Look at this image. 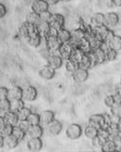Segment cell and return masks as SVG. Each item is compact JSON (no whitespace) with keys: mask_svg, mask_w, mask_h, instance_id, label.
I'll return each mask as SVG.
<instances>
[{"mask_svg":"<svg viewBox=\"0 0 121 152\" xmlns=\"http://www.w3.org/2000/svg\"><path fill=\"white\" fill-rule=\"evenodd\" d=\"M46 48L48 49L50 52V54L53 53H58V50L60 46V41L58 39L56 36L49 35L46 37Z\"/></svg>","mask_w":121,"mask_h":152,"instance_id":"6da1fadb","label":"cell"},{"mask_svg":"<svg viewBox=\"0 0 121 152\" xmlns=\"http://www.w3.org/2000/svg\"><path fill=\"white\" fill-rule=\"evenodd\" d=\"M66 136L71 140H76L82 135V128L77 123L70 124L65 131Z\"/></svg>","mask_w":121,"mask_h":152,"instance_id":"7a4b0ae2","label":"cell"},{"mask_svg":"<svg viewBox=\"0 0 121 152\" xmlns=\"http://www.w3.org/2000/svg\"><path fill=\"white\" fill-rule=\"evenodd\" d=\"M49 23L50 25L51 29H54L56 31H59L60 29H62L64 27L65 24V19L62 14H59V13H56V14H52L51 18L49 21Z\"/></svg>","mask_w":121,"mask_h":152,"instance_id":"3957f363","label":"cell"},{"mask_svg":"<svg viewBox=\"0 0 121 152\" xmlns=\"http://www.w3.org/2000/svg\"><path fill=\"white\" fill-rule=\"evenodd\" d=\"M36 25L29 23L27 22L23 23L19 28V34L23 38H26L27 37H29L30 35L34 34V33H36Z\"/></svg>","mask_w":121,"mask_h":152,"instance_id":"277c9868","label":"cell"},{"mask_svg":"<svg viewBox=\"0 0 121 152\" xmlns=\"http://www.w3.org/2000/svg\"><path fill=\"white\" fill-rule=\"evenodd\" d=\"M84 37H86L85 32L81 28H77V29L73 30L71 32V37H70L69 43L73 46L74 48H75V47H77V44L81 41Z\"/></svg>","mask_w":121,"mask_h":152,"instance_id":"5b68a950","label":"cell"},{"mask_svg":"<svg viewBox=\"0 0 121 152\" xmlns=\"http://www.w3.org/2000/svg\"><path fill=\"white\" fill-rule=\"evenodd\" d=\"M47 130H48L49 134L52 135V136H56L58 134H60V133L63 130V125L59 121L57 120H53L51 121L50 123H48L46 125Z\"/></svg>","mask_w":121,"mask_h":152,"instance_id":"8992f818","label":"cell"},{"mask_svg":"<svg viewBox=\"0 0 121 152\" xmlns=\"http://www.w3.org/2000/svg\"><path fill=\"white\" fill-rule=\"evenodd\" d=\"M93 64H101L105 62V55H104V50L101 48H98L96 50H92L90 53H89Z\"/></svg>","mask_w":121,"mask_h":152,"instance_id":"52a82bcc","label":"cell"},{"mask_svg":"<svg viewBox=\"0 0 121 152\" xmlns=\"http://www.w3.org/2000/svg\"><path fill=\"white\" fill-rule=\"evenodd\" d=\"M47 62H48V65L50 67L56 70L62 67L63 60L62 59V57L59 55V53H53L47 58Z\"/></svg>","mask_w":121,"mask_h":152,"instance_id":"ba28073f","label":"cell"},{"mask_svg":"<svg viewBox=\"0 0 121 152\" xmlns=\"http://www.w3.org/2000/svg\"><path fill=\"white\" fill-rule=\"evenodd\" d=\"M74 47L69 43V42H66V43H62L60 46V48L58 50V53L59 55L62 57L63 60H68L71 56L72 53V50H73Z\"/></svg>","mask_w":121,"mask_h":152,"instance_id":"9c48e42d","label":"cell"},{"mask_svg":"<svg viewBox=\"0 0 121 152\" xmlns=\"http://www.w3.org/2000/svg\"><path fill=\"white\" fill-rule=\"evenodd\" d=\"M89 124L91 126L95 127L96 129L101 128H105V123H104V116L101 114H94L90 117Z\"/></svg>","mask_w":121,"mask_h":152,"instance_id":"30bf717a","label":"cell"},{"mask_svg":"<svg viewBox=\"0 0 121 152\" xmlns=\"http://www.w3.org/2000/svg\"><path fill=\"white\" fill-rule=\"evenodd\" d=\"M119 23V16L116 12H108L104 14V25L108 28L115 27Z\"/></svg>","mask_w":121,"mask_h":152,"instance_id":"8fae6325","label":"cell"},{"mask_svg":"<svg viewBox=\"0 0 121 152\" xmlns=\"http://www.w3.org/2000/svg\"><path fill=\"white\" fill-rule=\"evenodd\" d=\"M73 78L75 82L80 84L85 82L87 79L89 78V70L82 69V68H77L75 72L73 73Z\"/></svg>","mask_w":121,"mask_h":152,"instance_id":"7c38bea8","label":"cell"},{"mask_svg":"<svg viewBox=\"0 0 121 152\" xmlns=\"http://www.w3.org/2000/svg\"><path fill=\"white\" fill-rule=\"evenodd\" d=\"M37 97V91L33 86H28L23 91V99L27 102L35 101Z\"/></svg>","mask_w":121,"mask_h":152,"instance_id":"4fadbf2b","label":"cell"},{"mask_svg":"<svg viewBox=\"0 0 121 152\" xmlns=\"http://www.w3.org/2000/svg\"><path fill=\"white\" fill-rule=\"evenodd\" d=\"M44 134V129L41 126V124L31 125L29 127L26 134H28L30 138H41Z\"/></svg>","mask_w":121,"mask_h":152,"instance_id":"5bb4252c","label":"cell"},{"mask_svg":"<svg viewBox=\"0 0 121 152\" xmlns=\"http://www.w3.org/2000/svg\"><path fill=\"white\" fill-rule=\"evenodd\" d=\"M49 5L45 0H35L32 4V11L40 14L41 12L49 10Z\"/></svg>","mask_w":121,"mask_h":152,"instance_id":"9a60e30c","label":"cell"},{"mask_svg":"<svg viewBox=\"0 0 121 152\" xmlns=\"http://www.w3.org/2000/svg\"><path fill=\"white\" fill-rule=\"evenodd\" d=\"M43 148V142L40 138H30L27 142V148L29 151H40Z\"/></svg>","mask_w":121,"mask_h":152,"instance_id":"2e32d148","label":"cell"},{"mask_svg":"<svg viewBox=\"0 0 121 152\" xmlns=\"http://www.w3.org/2000/svg\"><path fill=\"white\" fill-rule=\"evenodd\" d=\"M109 28L105 26L104 24L102 26H99V27H93V34L95 35L97 38H99L101 41L104 42L106 38V36L109 32Z\"/></svg>","mask_w":121,"mask_h":152,"instance_id":"e0dca14e","label":"cell"},{"mask_svg":"<svg viewBox=\"0 0 121 152\" xmlns=\"http://www.w3.org/2000/svg\"><path fill=\"white\" fill-rule=\"evenodd\" d=\"M23 89L19 86H13L11 89H9L8 99L9 101L17 100V99H23Z\"/></svg>","mask_w":121,"mask_h":152,"instance_id":"ac0fdd59","label":"cell"},{"mask_svg":"<svg viewBox=\"0 0 121 152\" xmlns=\"http://www.w3.org/2000/svg\"><path fill=\"white\" fill-rule=\"evenodd\" d=\"M36 32L38 34L41 36L42 37H46L50 34V25L49 23V22H43V21H40L36 25Z\"/></svg>","mask_w":121,"mask_h":152,"instance_id":"d6986e66","label":"cell"},{"mask_svg":"<svg viewBox=\"0 0 121 152\" xmlns=\"http://www.w3.org/2000/svg\"><path fill=\"white\" fill-rule=\"evenodd\" d=\"M104 24V14L101 12L93 13L90 17V25L92 27H99Z\"/></svg>","mask_w":121,"mask_h":152,"instance_id":"ffe728a7","label":"cell"},{"mask_svg":"<svg viewBox=\"0 0 121 152\" xmlns=\"http://www.w3.org/2000/svg\"><path fill=\"white\" fill-rule=\"evenodd\" d=\"M3 118H4V121L6 124H9V125H11V126H16L17 125V122L19 121H18V118H17V115L14 112H11V111H8L6 112V113L3 114Z\"/></svg>","mask_w":121,"mask_h":152,"instance_id":"44dd1931","label":"cell"},{"mask_svg":"<svg viewBox=\"0 0 121 152\" xmlns=\"http://www.w3.org/2000/svg\"><path fill=\"white\" fill-rule=\"evenodd\" d=\"M26 39H27V42H28V44L31 46V47L37 48V47H39L40 45H41L42 37L40 36L37 32H36V33H34V34H32L29 37H26Z\"/></svg>","mask_w":121,"mask_h":152,"instance_id":"7402d4cb","label":"cell"},{"mask_svg":"<svg viewBox=\"0 0 121 152\" xmlns=\"http://www.w3.org/2000/svg\"><path fill=\"white\" fill-rule=\"evenodd\" d=\"M39 76L41 78L46 79V80H50V79L53 78L55 76V70L50 67L49 65H46L41 70L39 71Z\"/></svg>","mask_w":121,"mask_h":152,"instance_id":"603a6c76","label":"cell"},{"mask_svg":"<svg viewBox=\"0 0 121 152\" xmlns=\"http://www.w3.org/2000/svg\"><path fill=\"white\" fill-rule=\"evenodd\" d=\"M40 118V124L47 125L51 121L54 120V113L51 110H45L39 115Z\"/></svg>","mask_w":121,"mask_h":152,"instance_id":"cb8c5ba5","label":"cell"},{"mask_svg":"<svg viewBox=\"0 0 121 152\" xmlns=\"http://www.w3.org/2000/svg\"><path fill=\"white\" fill-rule=\"evenodd\" d=\"M105 45H107V47L114 50H117L118 51L121 48V38L119 36H117V35H114L112 37V38L110 40L107 42Z\"/></svg>","mask_w":121,"mask_h":152,"instance_id":"d4e9b609","label":"cell"},{"mask_svg":"<svg viewBox=\"0 0 121 152\" xmlns=\"http://www.w3.org/2000/svg\"><path fill=\"white\" fill-rule=\"evenodd\" d=\"M56 37H58V39L60 41V43H66L69 42L70 40V37H71V32L69 30H67L65 28H62L60 29L57 32Z\"/></svg>","mask_w":121,"mask_h":152,"instance_id":"484cf974","label":"cell"},{"mask_svg":"<svg viewBox=\"0 0 121 152\" xmlns=\"http://www.w3.org/2000/svg\"><path fill=\"white\" fill-rule=\"evenodd\" d=\"M106 130L108 132L110 138L120 134V122H112L106 127Z\"/></svg>","mask_w":121,"mask_h":152,"instance_id":"4316f807","label":"cell"},{"mask_svg":"<svg viewBox=\"0 0 121 152\" xmlns=\"http://www.w3.org/2000/svg\"><path fill=\"white\" fill-rule=\"evenodd\" d=\"M79 67L82 68V69H86V70H89L90 68H91L93 66V63L92 60L90 56V54H84V56L82 57L81 61L79 62L78 64Z\"/></svg>","mask_w":121,"mask_h":152,"instance_id":"83f0119b","label":"cell"},{"mask_svg":"<svg viewBox=\"0 0 121 152\" xmlns=\"http://www.w3.org/2000/svg\"><path fill=\"white\" fill-rule=\"evenodd\" d=\"M77 48H78L80 50H82L85 54H89V53H90V52L92 51L91 47H90V41L86 37H84L82 40L77 44Z\"/></svg>","mask_w":121,"mask_h":152,"instance_id":"f1b7e54d","label":"cell"},{"mask_svg":"<svg viewBox=\"0 0 121 152\" xmlns=\"http://www.w3.org/2000/svg\"><path fill=\"white\" fill-rule=\"evenodd\" d=\"M101 149L104 152H116L117 151L118 148H117V146L112 139H108L103 144V146L101 147Z\"/></svg>","mask_w":121,"mask_h":152,"instance_id":"f546056e","label":"cell"},{"mask_svg":"<svg viewBox=\"0 0 121 152\" xmlns=\"http://www.w3.org/2000/svg\"><path fill=\"white\" fill-rule=\"evenodd\" d=\"M84 52L82 50H80L78 48L75 47L72 50V53H71V56H70V60H72L73 62H75L77 64H79V62L81 61L82 57L84 56Z\"/></svg>","mask_w":121,"mask_h":152,"instance_id":"4dcf8cb0","label":"cell"},{"mask_svg":"<svg viewBox=\"0 0 121 152\" xmlns=\"http://www.w3.org/2000/svg\"><path fill=\"white\" fill-rule=\"evenodd\" d=\"M24 107V103L23 99H17V100H12L10 101V109L9 111L17 113L19 110H21Z\"/></svg>","mask_w":121,"mask_h":152,"instance_id":"1f68e13d","label":"cell"},{"mask_svg":"<svg viewBox=\"0 0 121 152\" xmlns=\"http://www.w3.org/2000/svg\"><path fill=\"white\" fill-rule=\"evenodd\" d=\"M104 55H105V61H115L117 57V50H114L108 47H106L105 49H104Z\"/></svg>","mask_w":121,"mask_h":152,"instance_id":"d6a6232c","label":"cell"},{"mask_svg":"<svg viewBox=\"0 0 121 152\" xmlns=\"http://www.w3.org/2000/svg\"><path fill=\"white\" fill-rule=\"evenodd\" d=\"M97 134H98V129L91 126V125H90V124L85 128L84 134L87 138H89V139H90V140L95 136H97Z\"/></svg>","mask_w":121,"mask_h":152,"instance_id":"836d02e7","label":"cell"},{"mask_svg":"<svg viewBox=\"0 0 121 152\" xmlns=\"http://www.w3.org/2000/svg\"><path fill=\"white\" fill-rule=\"evenodd\" d=\"M26 22L36 25L40 22L39 14H37V13H36V12H33V11L29 12L28 14L26 15Z\"/></svg>","mask_w":121,"mask_h":152,"instance_id":"e575fe53","label":"cell"},{"mask_svg":"<svg viewBox=\"0 0 121 152\" xmlns=\"http://www.w3.org/2000/svg\"><path fill=\"white\" fill-rule=\"evenodd\" d=\"M13 136H14L16 139L19 141V142H21L24 139V137L26 135V133H24V132L23 130H21L19 127L17 126H14L13 127V130H12V134H11Z\"/></svg>","mask_w":121,"mask_h":152,"instance_id":"d590c367","label":"cell"},{"mask_svg":"<svg viewBox=\"0 0 121 152\" xmlns=\"http://www.w3.org/2000/svg\"><path fill=\"white\" fill-rule=\"evenodd\" d=\"M31 112L32 111L30 110V108L23 107L21 110H19L16 113L17 118H18V121H24V120H26L27 117L30 115Z\"/></svg>","mask_w":121,"mask_h":152,"instance_id":"8d00e7d4","label":"cell"},{"mask_svg":"<svg viewBox=\"0 0 121 152\" xmlns=\"http://www.w3.org/2000/svg\"><path fill=\"white\" fill-rule=\"evenodd\" d=\"M19 141L16 139V138L13 136L12 134L9 135V136H7L5 137V144L8 146L9 148H15L18 145H19Z\"/></svg>","mask_w":121,"mask_h":152,"instance_id":"74e56055","label":"cell"},{"mask_svg":"<svg viewBox=\"0 0 121 152\" xmlns=\"http://www.w3.org/2000/svg\"><path fill=\"white\" fill-rule=\"evenodd\" d=\"M77 68H79L78 64L73 62L72 60H70V59L66 60V62H65V69H66L67 72H69V73L73 74Z\"/></svg>","mask_w":121,"mask_h":152,"instance_id":"f35d334b","label":"cell"},{"mask_svg":"<svg viewBox=\"0 0 121 152\" xmlns=\"http://www.w3.org/2000/svg\"><path fill=\"white\" fill-rule=\"evenodd\" d=\"M10 109V101L8 98L0 100V113H6Z\"/></svg>","mask_w":121,"mask_h":152,"instance_id":"ab89813d","label":"cell"},{"mask_svg":"<svg viewBox=\"0 0 121 152\" xmlns=\"http://www.w3.org/2000/svg\"><path fill=\"white\" fill-rule=\"evenodd\" d=\"M111 115L115 118H120L121 116V104L115 103L112 107H110Z\"/></svg>","mask_w":121,"mask_h":152,"instance_id":"60d3db41","label":"cell"},{"mask_svg":"<svg viewBox=\"0 0 121 152\" xmlns=\"http://www.w3.org/2000/svg\"><path fill=\"white\" fill-rule=\"evenodd\" d=\"M26 121H28V123H29L30 125L40 124V118H39V115L36 114V113H33V112H31L30 115L27 117V118H26Z\"/></svg>","mask_w":121,"mask_h":152,"instance_id":"b9f144b4","label":"cell"},{"mask_svg":"<svg viewBox=\"0 0 121 152\" xmlns=\"http://www.w3.org/2000/svg\"><path fill=\"white\" fill-rule=\"evenodd\" d=\"M12 130H13V126L9 124H5V126L0 130V134L5 138L12 134Z\"/></svg>","mask_w":121,"mask_h":152,"instance_id":"7bdbcfd3","label":"cell"},{"mask_svg":"<svg viewBox=\"0 0 121 152\" xmlns=\"http://www.w3.org/2000/svg\"><path fill=\"white\" fill-rule=\"evenodd\" d=\"M97 136H99L101 139H103L104 141H106V140L110 139V135L108 134V132H107L106 128H101V129H99Z\"/></svg>","mask_w":121,"mask_h":152,"instance_id":"ee69618b","label":"cell"},{"mask_svg":"<svg viewBox=\"0 0 121 152\" xmlns=\"http://www.w3.org/2000/svg\"><path fill=\"white\" fill-rule=\"evenodd\" d=\"M17 127H19L21 130H23L24 133H27V131L29 129V127L31 126V125L28 123V121L24 120V121H19L17 122V125H16Z\"/></svg>","mask_w":121,"mask_h":152,"instance_id":"f6af8a7d","label":"cell"},{"mask_svg":"<svg viewBox=\"0 0 121 152\" xmlns=\"http://www.w3.org/2000/svg\"><path fill=\"white\" fill-rule=\"evenodd\" d=\"M51 15L52 13L50 11L46 10V11H43L39 14V18H40V21H43V22H49L50 18H51Z\"/></svg>","mask_w":121,"mask_h":152,"instance_id":"bcb514c9","label":"cell"},{"mask_svg":"<svg viewBox=\"0 0 121 152\" xmlns=\"http://www.w3.org/2000/svg\"><path fill=\"white\" fill-rule=\"evenodd\" d=\"M91 142H92V145L95 148H101V147L103 146V144L105 142V141H104L103 139H101V138L99 137V136H95L94 138H92L91 139Z\"/></svg>","mask_w":121,"mask_h":152,"instance_id":"7dc6e473","label":"cell"},{"mask_svg":"<svg viewBox=\"0 0 121 152\" xmlns=\"http://www.w3.org/2000/svg\"><path fill=\"white\" fill-rule=\"evenodd\" d=\"M104 102V104L106 105V107H109V108L112 107V105H113L114 104H115V102H114L113 95H107V96H105Z\"/></svg>","mask_w":121,"mask_h":152,"instance_id":"c3c4849f","label":"cell"},{"mask_svg":"<svg viewBox=\"0 0 121 152\" xmlns=\"http://www.w3.org/2000/svg\"><path fill=\"white\" fill-rule=\"evenodd\" d=\"M8 92L9 89L6 87H0V100L8 98Z\"/></svg>","mask_w":121,"mask_h":152,"instance_id":"681fc988","label":"cell"},{"mask_svg":"<svg viewBox=\"0 0 121 152\" xmlns=\"http://www.w3.org/2000/svg\"><path fill=\"white\" fill-rule=\"evenodd\" d=\"M110 139L113 140V142L115 143V145L117 146V148L118 149H120V147H121V135L120 134H117L116 136H114L112 138H110Z\"/></svg>","mask_w":121,"mask_h":152,"instance_id":"f907efd6","label":"cell"},{"mask_svg":"<svg viewBox=\"0 0 121 152\" xmlns=\"http://www.w3.org/2000/svg\"><path fill=\"white\" fill-rule=\"evenodd\" d=\"M6 14H7V9H6V7L2 3H0V19L3 18Z\"/></svg>","mask_w":121,"mask_h":152,"instance_id":"816d5d0a","label":"cell"},{"mask_svg":"<svg viewBox=\"0 0 121 152\" xmlns=\"http://www.w3.org/2000/svg\"><path fill=\"white\" fill-rule=\"evenodd\" d=\"M113 98H114V102L115 103L121 104V94H119V92H116V94L113 95Z\"/></svg>","mask_w":121,"mask_h":152,"instance_id":"f5cc1de1","label":"cell"},{"mask_svg":"<svg viewBox=\"0 0 121 152\" xmlns=\"http://www.w3.org/2000/svg\"><path fill=\"white\" fill-rule=\"evenodd\" d=\"M40 53H41V55L46 59V60H47V58H48V57L50 55V50H49L48 49H47V48H45L44 50H40Z\"/></svg>","mask_w":121,"mask_h":152,"instance_id":"db71d44e","label":"cell"},{"mask_svg":"<svg viewBox=\"0 0 121 152\" xmlns=\"http://www.w3.org/2000/svg\"><path fill=\"white\" fill-rule=\"evenodd\" d=\"M45 1L48 3L49 6H54L60 2V0H45Z\"/></svg>","mask_w":121,"mask_h":152,"instance_id":"11a10c76","label":"cell"},{"mask_svg":"<svg viewBox=\"0 0 121 152\" xmlns=\"http://www.w3.org/2000/svg\"><path fill=\"white\" fill-rule=\"evenodd\" d=\"M4 145H5V138L0 134V148H3Z\"/></svg>","mask_w":121,"mask_h":152,"instance_id":"9f6ffc18","label":"cell"},{"mask_svg":"<svg viewBox=\"0 0 121 152\" xmlns=\"http://www.w3.org/2000/svg\"><path fill=\"white\" fill-rule=\"evenodd\" d=\"M111 2L117 7H120L121 5V0H111Z\"/></svg>","mask_w":121,"mask_h":152,"instance_id":"6f0895ef","label":"cell"},{"mask_svg":"<svg viewBox=\"0 0 121 152\" xmlns=\"http://www.w3.org/2000/svg\"><path fill=\"white\" fill-rule=\"evenodd\" d=\"M116 92H119L120 94V84H118L117 86V88H116Z\"/></svg>","mask_w":121,"mask_h":152,"instance_id":"680465c9","label":"cell"},{"mask_svg":"<svg viewBox=\"0 0 121 152\" xmlns=\"http://www.w3.org/2000/svg\"><path fill=\"white\" fill-rule=\"evenodd\" d=\"M60 1H63V2H69L71 0H60Z\"/></svg>","mask_w":121,"mask_h":152,"instance_id":"91938a15","label":"cell"}]
</instances>
